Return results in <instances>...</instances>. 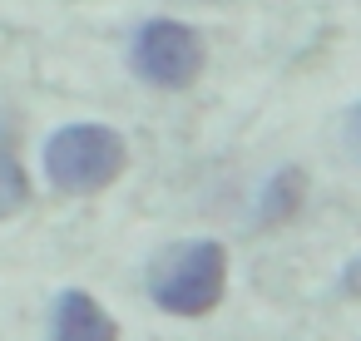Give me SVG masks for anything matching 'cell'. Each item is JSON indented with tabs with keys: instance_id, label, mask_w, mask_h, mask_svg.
I'll list each match as a JSON object with an SVG mask.
<instances>
[{
	"instance_id": "cell-4",
	"label": "cell",
	"mask_w": 361,
	"mask_h": 341,
	"mask_svg": "<svg viewBox=\"0 0 361 341\" xmlns=\"http://www.w3.org/2000/svg\"><path fill=\"white\" fill-rule=\"evenodd\" d=\"M50 341H119L114 316L90 292H60L50 311Z\"/></svg>"
},
{
	"instance_id": "cell-5",
	"label": "cell",
	"mask_w": 361,
	"mask_h": 341,
	"mask_svg": "<svg viewBox=\"0 0 361 341\" xmlns=\"http://www.w3.org/2000/svg\"><path fill=\"white\" fill-rule=\"evenodd\" d=\"M302 198H307V173H302V168H282V173L267 178L257 218H262L267 228H272V223H287V218L302 208Z\"/></svg>"
},
{
	"instance_id": "cell-3",
	"label": "cell",
	"mask_w": 361,
	"mask_h": 341,
	"mask_svg": "<svg viewBox=\"0 0 361 341\" xmlns=\"http://www.w3.org/2000/svg\"><path fill=\"white\" fill-rule=\"evenodd\" d=\"M134 70L159 89H183L203 70V40L183 20H149L134 35Z\"/></svg>"
},
{
	"instance_id": "cell-6",
	"label": "cell",
	"mask_w": 361,
	"mask_h": 341,
	"mask_svg": "<svg viewBox=\"0 0 361 341\" xmlns=\"http://www.w3.org/2000/svg\"><path fill=\"white\" fill-rule=\"evenodd\" d=\"M25 198H30V178H25V168H20V159H16V149L0 139V218L20 213V208H25Z\"/></svg>"
},
{
	"instance_id": "cell-2",
	"label": "cell",
	"mask_w": 361,
	"mask_h": 341,
	"mask_svg": "<svg viewBox=\"0 0 361 341\" xmlns=\"http://www.w3.org/2000/svg\"><path fill=\"white\" fill-rule=\"evenodd\" d=\"M124 163L129 149L109 124H65L45 139V178L70 198L104 193L124 173Z\"/></svg>"
},
{
	"instance_id": "cell-1",
	"label": "cell",
	"mask_w": 361,
	"mask_h": 341,
	"mask_svg": "<svg viewBox=\"0 0 361 341\" xmlns=\"http://www.w3.org/2000/svg\"><path fill=\"white\" fill-rule=\"evenodd\" d=\"M228 287V252L213 237H188L154 257L149 267V297L169 316H203L223 302Z\"/></svg>"
}]
</instances>
